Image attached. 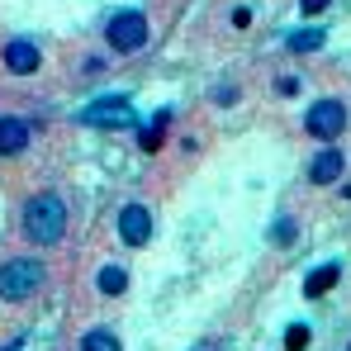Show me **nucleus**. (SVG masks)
I'll use <instances>...</instances> for the list:
<instances>
[{
  "label": "nucleus",
  "mask_w": 351,
  "mask_h": 351,
  "mask_svg": "<svg viewBox=\"0 0 351 351\" xmlns=\"http://www.w3.org/2000/svg\"><path fill=\"white\" fill-rule=\"evenodd\" d=\"M337 176H342V152H337V147H323V152L308 162V180H313V185H332Z\"/></svg>",
  "instance_id": "obj_8"
},
{
  "label": "nucleus",
  "mask_w": 351,
  "mask_h": 351,
  "mask_svg": "<svg viewBox=\"0 0 351 351\" xmlns=\"http://www.w3.org/2000/svg\"><path fill=\"white\" fill-rule=\"evenodd\" d=\"M123 285H128V271L123 266H105L100 271V290L105 294H123Z\"/></svg>",
  "instance_id": "obj_12"
},
{
  "label": "nucleus",
  "mask_w": 351,
  "mask_h": 351,
  "mask_svg": "<svg viewBox=\"0 0 351 351\" xmlns=\"http://www.w3.org/2000/svg\"><path fill=\"white\" fill-rule=\"evenodd\" d=\"M318 43H323V34H318V29H308V34H294V38H290L294 53H313Z\"/></svg>",
  "instance_id": "obj_13"
},
{
  "label": "nucleus",
  "mask_w": 351,
  "mask_h": 351,
  "mask_svg": "<svg viewBox=\"0 0 351 351\" xmlns=\"http://www.w3.org/2000/svg\"><path fill=\"white\" fill-rule=\"evenodd\" d=\"M162 123H167V114L157 119V123H152V128H143V138H138V143H143V147H147V152H157V147H162Z\"/></svg>",
  "instance_id": "obj_14"
},
{
  "label": "nucleus",
  "mask_w": 351,
  "mask_h": 351,
  "mask_svg": "<svg viewBox=\"0 0 351 351\" xmlns=\"http://www.w3.org/2000/svg\"><path fill=\"white\" fill-rule=\"evenodd\" d=\"M66 233V204L58 195H34L24 204V237L38 242V247H53Z\"/></svg>",
  "instance_id": "obj_1"
},
{
  "label": "nucleus",
  "mask_w": 351,
  "mask_h": 351,
  "mask_svg": "<svg viewBox=\"0 0 351 351\" xmlns=\"http://www.w3.org/2000/svg\"><path fill=\"white\" fill-rule=\"evenodd\" d=\"M119 237H123L128 247H143V242L152 237V214H147L143 204H128V209L119 214Z\"/></svg>",
  "instance_id": "obj_6"
},
{
  "label": "nucleus",
  "mask_w": 351,
  "mask_h": 351,
  "mask_svg": "<svg viewBox=\"0 0 351 351\" xmlns=\"http://www.w3.org/2000/svg\"><path fill=\"white\" fill-rule=\"evenodd\" d=\"M308 347V328H299V323H294L290 332H285V351H304Z\"/></svg>",
  "instance_id": "obj_15"
},
{
  "label": "nucleus",
  "mask_w": 351,
  "mask_h": 351,
  "mask_svg": "<svg viewBox=\"0 0 351 351\" xmlns=\"http://www.w3.org/2000/svg\"><path fill=\"white\" fill-rule=\"evenodd\" d=\"M29 147V123L14 114L0 119V157H10V152H24Z\"/></svg>",
  "instance_id": "obj_9"
},
{
  "label": "nucleus",
  "mask_w": 351,
  "mask_h": 351,
  "mask_svg": "<svg viewBox=\"0 0 351 351\" xmlns=\"http://www.w3.org/2000/svg\"><path fill=\"white\" fill-rule=\"evenodd\" d=\"M5 66H10L14 76H29V71H38V43H29V38H14V43L5 48Z\"/></svg>",
  "instance_id": "obj_7"
},
{
  "label": "nucleus",
  "mask_w": 351,
  "mask_h": 351,
  "mask_svg": "<svg viewBox=\"0 0 351 351\" xmlns=\"http://www.w3.org/2000/svg\"><path fill=\"white\" fill-rule=\"evenodd\" d=\"M304 5V14H318V10H328V0H299Z\"/></svg>",
  "instance_id": "obj_17"
},
{
  "label": "nucleus",
  "mask_w": 351,
  "mask_h": 351,
  "mask_svg": "<svg viewBox=\"0 0 351 351\" xmlns=\"http://www.w3.org/2000/svg\"><path fill=\"white\" fill-rule=\"evenodd\" d=\"M337 276H342L337 266H318V271H313V276L304 280V294H308V299H318V294H328L332 285H337Z\"/></svg>",
  "instance_id": "obj_10"
},
{
  "label": "nucleus",
  "mask_w": 351,
  "mask_h": 351,
  "mask_svg": "<svg viewBox=\"0 0 351 351\" xmlns=\"http://www.w3.org/2000/svg\"><path fill=\"white\" fill-rule=\"evenodd\" d=\"M304 128H308L313 138H337V133L347 128V105H342V100H318V105H308Z\"/></svg>",
  "instance_id": "obj_4"
},
{
  "label": "nucleus",
  "mask_w": 351,
  "mask_h": 351,
  "mask_svg": "<svg viewBox=\"0 0 351 351\" xmlns=\"http://www.w3.org/2000/svg\"><path fill=\"white\" fill-rule=\"evenodd\" d=\"M81 351H123V347H119V337L110 332V328H95V332H86Z\"/></svg>",
  "instance_id": "obj_11"
},
{
  "label": "nucleus",
  "mask_w": 351,
  "mask_h": 351,
  "mask_svg": "<svg viewBox=\"0 0 351 351\" xmlns=\"http://www.w3.org/2000/svg\"><path fill=\"white\" fill-rule=\"evenodd\" d=\"M81 123H90V128H128L133 123V110H128V100H95V105H86L81 110Z\"/></svg>",
  "instance_id": "obj_5"
},
{
  "label": "nucleus",
  "mask_w": 351,
  "mask_h": 351,
  "mask_svg": "<svg viewBox=\"0 0 351 351\" xmlns=\"http://www.w3.org/2000/svg\"><path fill=\"white\" fill-rule=\"evenodd\" d=\"M110 43H114L119 53H138L143 43H147V19L138 14V10H123V14H114L110 19Z\"/></svg>",
  "instance_id": "obj_3"
},
{
  "label": "nucleus",
  "mask_w": 351,
  "mask_h": 351,
  "mask_svg": "<svg viewBox=\"0 0 351 351\" xmlns=\"http://www.w3.org/2000/svg\"><path fill=\"white\" fill-rule=\"evenodd\" d=\"M290 237H294V223H290V219H280V223H276V242H290Z\"/></svg>",
  "instance_id": "obj_16"
},
{
  "label": "nucleus",
  "mask_w": 351,
  "mask_h": 351,
  "mask_svg": "<svg viewBox=\"0 0 351 351\" xmlns=\"http://www.w3.org/2000/svg\"><path fill=\"white\" fill-rule=\"evenodd\" d=\"M38 285H43V266L34 256H19V261L0 266V299H29Z\"/></svg>",
  "instance_id": "obj_2"
}]
</instances>
